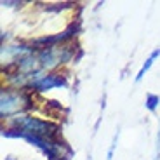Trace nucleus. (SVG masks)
Returning <instances> with one entry per match:
<instances>
[{
    "label": "nucleus",
    "mask_w": 160,
    "mask_h": 160,
    "mask_svg": "<svg viewBox=\"0 0 160 160\" xmlns=\"http://www.w3.org/2000/svg\"><path fill=\"white\" fill-rule=\"evenodd\" d=\"M12 125L19 131L30 132V134H35V136H42V138H49V139H56L59 127L52 122L47 120H40L35 117L30 115H18L12 118Z\"/></svg>",
    "instance_id": "nucleus-1"
},
{
    "label": "nucleus",
    "mask_w": 160,
    "mask_h": 160,
    "mask_svg": "<svg viewBox=\"0 0 160 160\" xmlns=\"http://www.w3.org/2000/svg\"><path fill=\"white\" fill-rule=\"evenodd\" d=\"M30 99L24 92L19 91H11V89H2V108H0V113H2V118H9L11 115H16L18 112L24 110L28 106Z\"/></svg>",
    "instance_id": "nucleus-2"
},
{
    "label": "nucleus",
    "mask_w": 160,
    "mask_h": 160,
    "mask_svg": "<svg viewBox=\"0 0 160 160\" xmlns=\"http://www.w3.org/2000/svg\"><path fill=\"white\" fill-rule=\"evenodd\" d=\"M68 82L63 75H58V73H49V75L42 77L38 82L32 85V89L40 92H45V91H51V89H56V87H66Z\"/></svg>",
    "instance_id": "nucleus-3"
},
{
    "label": "nucleus",
    "mask_w": 160,
    "mask_h": 160,
    "mask_svg": "<svg viewBox=\"0 0 160 160\" xmlns=\"http://www.w3.org/2000/svg\"><path fill=\"white\" fill-rule=\"evenodd\" d=\"M158 56H160V49H155V51H153L152 54H150V56L146 58L144 64H143V66L139 68V72H138V75H136V82H139V80L143 78V77H144V73H146V72H148V70L153 66V63H155V59H157Z\"/></svg>",
    "instance_id": "nucleus-4"
},
{
    "label": "nucleus",
    "mask_w": 160,
    "mask_h": 160,
    "mask_svg": "<svg viewBox=\"0 0 160 160\" xmlns=\"http://www.w3.org/2000/svg\"><path fill=\"white\" fill-rule=\"evenodd\" d=\"M160 104V98L157 94H146V99H144V106L150 110V112H155L157 106Z\"/></svg>",
    "instance_id": "nucleus-5"
},
{
    "label": "nucleus",
    "mask_w": 160,
    "mask_h": 160,
    "mask_svg": "<svg viewBox=\"0 0 160 160\" xmlns=\"http://www.w3.org/2000/svg\"><path fill=\"white\" fill-rule=\"evenodd\" d=\"M118 134H120V132L117 131V134L113 136V141H112V144H110L108 155H106V157H108V160H112V158H113V152H115V148H117V143H118Z\"/></svg>",
    "instance_id": "nucleus-6"
}]
</instances>
